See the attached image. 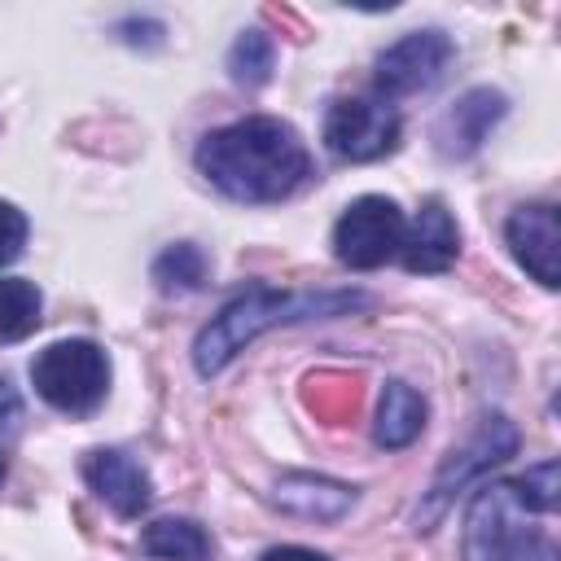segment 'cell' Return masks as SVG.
Wrapping results in <instances>:
<instances>
[{"mask_svg": "<svg viewBox=\"0 0 561 561\" xmlns=\"http://www.w3.org/2000/svg\"><path fill=\"white\" fill-rule=\"evenodd\" d=\"M197 171L232 202H285L311 175V153L302 136L267 114L228 123L197 145Z\"/></svg>", "mask_w": 561, "mask_h": 561, "instance_id": "cell-1", "label": "cell"}, {"mask_svg": "<svg viewBox=\"0 0 561 561\" xmlns=\"http://www.w3.org/2000/svg\"><path fill=\"white\" fill-rule=\"evenodd\" d=\"M451 57H456V48L443 31H412L377 57V92H386V96L430 92L447 75Z\"/></svg>", "mask_w": 561, "mask_h": 561, "instance_id": "cell-8", "label": "cell"}, {"mask_svg": "<svg viewBox=\"0 0 561 561\" xmlns=\"http://www.w3.org/2000/svg\"><path fill=\"white\" fill-rule=\"evenodd\" d=\"M368 298L355 289L342 294H289V289H272V285H250L245 294H237L193 342V364L202 377L228 368L259 333L276 329V324H294V320H324V316H342L364 307Z\"/></svg>", "mask_w": 561, "mask_h": 561, "instance_id": "cell-2", "label": "cell"}, {"mask_svg": "<svg viewBox=\"0 0 561 561\" xmlns=\"http://www.w3.org/2000/svg\"><path fill=\"white\" fill-rule=\"evenodd\" d=\"M504 110H508L504 92H495V88H469V92L438 118V131H434L438 153H443V158H469V153H478L482 140L491 136V127L504 118Z\"/></svg>", "mask_w": 561, "mask_h": 561, "instance_id": "cell-11", "label": "cell"}, {"mask_svg": "<svg viewBox=\"0 0 561 561\" xmlns=\"http://www.w3.org/2000/svg\"><path fill=\"white\" fill-rule=\"evenodd\" d=\"M39 311H44V298H39L35 280L0 276V342L31 337L39 329Z\"/></svg>", "mask_w": 561, "mask_h": 561, "instance_id": "cell-16", "label": "cell"}, {"mask_svg": "<svg viewBox=\"0 0 561 561\" xmlns=\"http://www.w3.org/2000/svg\"><path fill=\"white\" fill-rule=\"evenodd\" d=\"M508 456H517V425L508 416H486L447 460L443 469L434 473L430 491L421 495V508H416V530H434V522L451 508L456 491H465L473 478H482L486 469L504 465Z\"/></svg>", "mask_w": 561, "mask_h": 561, "instance_id": "cell-5", "label": "cell"}, {"mask_svg": "<svg viewBox=\"0 0 561 561\" xmlns=\"http://www.w3.org/2000/svg\"><path fill=\"white\" fill-rule=\"evenodd\" d=\"M324 145L342 162H373L399 145V114L377 96H342L324 114Z\"/></svg>", "mask_w": 561, "mask_h": 561, "instance_id": "cell-7", "label": "cell"}, {"mask_svg": "<svg viewBox=\"0 0 561 561\" xmlns=\"http://www.w3.org/2000/svg\"><path fill=\"white\" fill-rule=\"evenodd\" d=\"M504 241L513 250V259L543 285V289H557L561 285V267H557V254H561V232H557V206L552 202H530V206H517L504 224Z\"/></svg>", "mask_w": 561, "mask_h": 561, "instance_id": "cell-9", "label": "cell"}, {"mask_svg": "<svg viewBox=\"0 0 561 561\" xmlns=\"http://www.w3.org/2000/svg\"><path fill=\"white\" fill-rule=\"evenodd\" d=\"M272 66H276V44L267 31H241L228 48V75L241 83V88H259L272 79Z\"/></svg>", "mask_w": 561, "mask_h": 561, "instance_id": "cell-18", "label": "cell"}, {"mask_svg": "<svg viewBox=\"0 0 561 561\" xmlns=\"http://www.w3.org/2000/svg\"><path fill=\"white\" fill-rule=\"evenodd\" d=\"M26 245V215L13 202H0V267H9Z\"/></svg>", "mask_w": 561, "mask_h": 561, "instance_id": "cell-19", "label": "cell"}, {"mask_svg": "<svg viewBox=\"0 0 561 561\" xmlns=\"http://www.w3.org/2000/svg\"><path fill=\"white\" fill-rule=\"evenodd\" d=\"M83 478L118 517H140L149 508V500H153L149 473L118 447H92L83 456Z\"/></svg>", "mask_w": 561, "mask_h": 561, "instance_id": "cell-10", "label": "cell"}, {"mask_svg": "<svg viewBox=\"0 0 561 561\" xmlns=\"http://www.w3.org/2000/svg\"><path fill=\"white\" fill-rule=\"evenodd\" d=\"M421 430H425V399H421L408 381H386L381 408H377V425H373L377 447L399 451V447L416 443Z\"/></svg>", "mask_w": 561, "mask_h": 561, "instance_id": "cell-14", "label": "cell"}, {"mask_svg": "<svg viewBox=\"0 0 561 561\" xmlns=\"http://www.w3.org/2000/svg\"><path fill=\"white\" fill-rule=\"evenodd\" d=\"M460 254V228L451 219V210L438 202V197H425L412 228H403V245H399V259L408 272H447Z\"/></svg>", "mask_w": 561, "mask_h": 561, "instance_id": "cell-12", "label": "cell"}, {"mask_svg": "<svg viewBox=\"0 0 561 561\" xmlns=\"http://www.w3.org/2000/svg\"><path fill=\"white\" fill-rule=\"evenodd\" d=\"M140 548L153 561H215V539L188 517H158L145 526Z\"/></svg>", "mask_w": 561, "mask_h": 561, "instance_id": "cell-15", "label": "cell"}, {"mask_svg": "<svg viewBox=\"0 0 561 561\" xmlns=\"http://www.w3.org/2000/svg\"><path fill=\"white\" fill-rule=\"evenodd\" d=\"M272 504L294 513V517H307V522H337V517L351 513L355 486L320 478V473H285L272 486Z\"/></svg>", "mask_w": 561, "mask_h": 561, "instance_id": "cell-13", "label": "cell"}, {"mask_svg": "<svg viewBox=\"0 0 561 561\" xmlns=\"http://www.w3.org/2000/svg\"><path fill=\"white\" fill-rule=\"evenodd\" d=\"M206 254L193 245V241H180V245H167L158 259H153V280L162 294H193L206 285Z\"/></svg>", "mask_w": 561, "mask_h": 561, "instance_id": "cell-17", "label": "cell"}, {"mask_svg": "<svg viewBox=\"0 0 561 561\" xmlns=\"http://www.w3.org/2000/svg\"><path fill=\"white\" fill-rule=\"evenodd\" d=\"M0 482H4V460H0Z\"/></svg>", "mask_w": 561, "mask_h": 561, "instance_id": "cell-22", "label": "cell"}, {"mask_svg": "<svg viewBox=\"0 0 561 561\" xmlns=\"http://www.w3.org/2000/svg\"><path fill=\"white\" fill-rule=\"evenodd\" d=\"M31 381L48 408L66 416H88L110 394V355L88 337L53 342L31 359Z\"/></svg>", "mask_w": 561, "mask_h": 561, "instance_id": "cell-4", "label": "cell"}, {"mask_svg": "<svg viewBox=\"0 0 561 561\" xmlns=\"http://www.w3.org/2000/svg\"><path fill=\"white\" fill-rule=\"evenodd\" d=\"M552 513L526 504L517 482H491L473 495L465 513V561H557L548 526H535Z\"/></svg>", "mask_w": 561, "mask_h": 561, "instance_id": "cell-3", "label": "cell"}, {"mask_svg": "<svg viewBox=\"0 0 561 561\" xmlns=\"http://www.w3.org/2000/svg\"><path fill=\"white\" fill-rule=\"evenodd\" d=\"M18 421H22V399H18V390H13V386L0 377V430L9 434Z\"/></svg>", "mask_w": 561, "mask_h": 561, "instance_id": "cell-20", "label": "cell"}, {"mask_svg": "<svg viewBox=\"0 0 561 561\" xmlns=\"http://www.w3.org/2000/svg\"><path fill=\"white\" fill-rule=\"evenodd\" d=\"M403 228H408L403 210L390 197H377V193L355 197L333 224V254L355 272H373L399 254Z\"/></svg>", "mask_w": 561, "mask_h": 561, "instance_id": "cell-6", "label": "cell"}, {"mask_svg": "<svg viewBox=\"0 0 561 561\" xmlns=\"http://www.w3.org/2000/svg\"><path fill=\"white\" fill-rule=\"evenodd\" d=\"M259 561H329L324 552L316 548H298V543H280V548H267Z\"/></svg>", "mask_w": 561, "mask_h": 561, "instance_id": "cell-21", "label": "cell"}]
</instances>
